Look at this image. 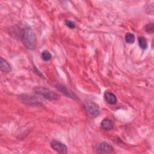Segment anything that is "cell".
<instances>
[{"mask_svg":"<svg viewBox=\"0 0 154 154\" xmlns=\"http://www.w3.org/2000/svg\"><path fill=\"white\" fill-rule=\"evenodd\" d=\"M41 57L43 60H44L45 61H48L51 60V58L52 57V55L48 51L45 50L42 52Z\"/></svg>","mask_w":154,"mask_h":154,"instance_id":"13","label":"cell"},{"mask_svg":"<svg viewBox=\"0 0 154 154\" xmlns=\"http://www.w3.org/2000/svg\"><path fill=\"white\" fill-rule=\"evenodd\" d=\"M20 39L26 49L33 51L37 45V40L34 32L29 27L25 28L21 32Z\"/></svg>","mask_w":154,"mask_h":154,"instance_id":"1","label":"cell"},{"mask_svg":"<svg viewBox=\"0 0 154 154\" xmlns=\"http://www.w3.org/2000/svg\"><path fill=\"white\" fill-rule=\"evenodd\" d=\"M0 66L1 70L4 73H8L11 71V67L10 64L8 63L7 60L4 59L3 58H0Z\"/></svg>","mask_w":154,"mask_h":154,"instance_id":"9","label":"cell"},{"mask_svg":"<svg viewBox=\"0 0 154 154\" xmlns=\"http://www.w3.org/2000/svg\"><path fill=\"white\" fill-rule=\"evenodd\" d=\"M100 126L103 130L111 131L114 129V123L111 120L106 118L103 119V120L100 123Z\"/></svg>","mask_w":154,"mask_h":154,"instance_id":"8","label":"cell"},{"mask_svg":"<svg viewBox=\"0 0 154 154\" xmlns=\"http://www.w3.org/2000/svg\"><path fill=\"white\" fill-rule=\"evenodd\" d=\"M19 98L22 102L27 105H37L40 104V102L38 100V99L35 96L31 95L22 94L20 96Z\"/></svg>","mask_w":154,"mask_h":154,"instance_id":"6","label":"cell"},{"mask_svg":"<svg viewBox=\"0 0 154 154\" xmlns=\"http://www.w3.org/2000/svg\"><path fill=\"white\" fill-rule=\"evenodd\" d=\"M85 111L88 117L96 118L100 114V109L99 106L92 101H89L84 104Z\"/></svg>","mask_w":154,"mask_h":154,"instance_id":"3","label":"cell"},{"mask_svg":"<svg viewBox=\"0 0 154 154\" xmlns=\"http://www.w3.org/2000/svg\"><path fill=\"white\" fill-rule=\"evenodd\" d=\"M103 97L105 101L109 104L114 105L117 102L116 96L112 91H105L103 93Z\"/></svg>","mask_w":154,"mask_h":154,"instance_id":"7","label":"cell"},{"mask_svg":"<svg viewBox=\"0 0 154 154\" xmlns=\"http://www.w3.org/2000/svg\"><path fill=\"white\" fill-rule=\"evenodd\" d=\"M64 24H65V25H66L67 27H69L70 29H73L76 27L75 23L70 20H66L64 21Z\"/></svg>","mask_w":154,"mask_h":154,"instance_id":"15","label":"cell"},{"mask_svg":"<svg viewBox=\"0 0 154 154\" xmlns=\"http://www.w3.org/2000/svg\"><path fill=\"white\" fill-rule=\"evenodd\" d=\"M125 40L128 43L132 44L135 42V35L131 32H127L125 35Z\"/></svg>","mask_w":154,"mask_h":154,"instance_id":"12","label":"cell"},{"mask_svg":"<svg viewBox=\"0 0 154 154\" xmlns=\"http://www.w3.org/2000/svg\"><path fill=\"white\" fill-rule=\"evenodd\" d=\"M96 153H110L114 152L112 146L106 142H101L96 144L93 148Z\"/></svg>","mask_w":154,"mask_h":154,"instance_id":"4","label":"cell"},{"mask_svg":"<svg viewBox=\"0 0 154 154\" xmlns=\"http://www.w3.org/2000/svg\"><path fill=\"white\" fill-rule=\"evenodd\" d=\"M138 45L143 50H146L147 48V42L146 38L143 36H140L138 38Z\"/></svg>","mask_w":154,"mask_h":154,"instance_id":"10","label":"cell"},{"mask_svg":"<svg viewBox=\"0 0 154 154\" xmlns=\"http://www.w3.org/2000/svg\"><path fill=\"white\" fill-rule=\"evenodd\" d=\"M57 88L60 91H61V93H64L65 95L67 96V97H70L71 98H73L74 96H73V93H72L70 91H69L64 86L62 85H58Z\"/></svg>","mask_w":154,"mask_h":154,"instance_id":"11","label":"cell"},{"mask_svg":"<svg viewBox=\"0 0 154 154\" xmlns=\"http://www.w3.org/2000/svg\"><path fill=\"white\" fill-rule=\"evenodd\" d=\"M144 30L148 33H153V23H149L145 25Z\"/></svg>","mask_w":154,"mask_h":154,"instance_id":"14","label":"cell"},{"mask_svg":"<svg viewBox=\"0 0 154 154\" xmlns=\"http://www.w3.org/2000/svg\"><path fill=\"white\" fill-rule=\"evenodd\" d=\"M33 91L35 94L49 100H55L60 99V96L58 94L46 87H36L33 89Z\"/></svg>","mask_w":154,"mask_h":154,"instance_id":"2","label":"cell"},{"mask_svg":"<svg viewBox=\"0 0 154 154\" xmlns=\"http://www.w3.org/2000/svg\"><path fill=\"white\" fill-rule=\"evenodd\" d=\"M147 13L153 15V4H152L150 5H149L148 7V8H147Z\"/></svg>","mask_w":154,"mask_h":154,"instance_id":"16","label":"cell"},{"mask_svg":"<svg viewBox=\"0 0 154 154\" xmlns=\"http://www.w3.org/2000/svg\"><path fill=\"white\" fill-rule=\"evenodd\" d=\"M51 147L58 153H66L67 152L66 145L59 141L53 140L50 143Z\"/></svg>","mask_w":154,"mask_h":154,"instance_id":"5","label":"cell"}]
</instances>
